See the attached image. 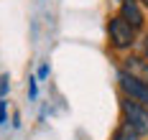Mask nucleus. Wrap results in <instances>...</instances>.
Here are the masks:
<instances>
[{"mask_svg":"<svg viewBox=\"0 0 148 140\" xmlns=\"http://www.w3.org/2000/svg\"><path fill=\"white\" fill-rule=\"evenodd\" d=\"M107 33H110V43L112 48H118V51H125V48H130L135 43V28L128 23V20H123V18H110V23H107Z\"/></svg>","mask_w":148,"mask_h":140,"instance_id":"f257e3e1","label":"nucleus"},{"mask_svg":"<svg viewBox=\"0 0 148 140\" xmlns=\"http://www.w3.org/2000/svg\"><path fill=\"white\" fill-rule=\"evenodd\" d=\"M123 115H125V122L138 135H148V107H143L130 97H123Z\"/></svg>","mask_w":148,"mask_h":140,"instance_id":"f03ea898","label":"nucleus"},{"mask_svg":"<svg viewBox=\"0 0 148 140\" xmlns=\"http://www.w3.org/2000/svg\"><path fill=\"white\" fill-rule=\"evenodd\" d=\"M118 82H120V89L125 92V97H130L135 102H140L143 107H148V84H143L140 79H135L133 74H128L125 69L118 71Z\"/></svg>","mask_w":148,"mask_h":140,"instance_id":"7ed1b4c3","label":"nucleus"},{"mask_svg":"<svg viewBox=\"0 0 148 140\" xmlns=\"http://www.w3.org/2000/svg\"><path fill=\"white\" fill-rule=\"evenodd\" d=\"M120 18L128 20L135 31L143 28V23H146V20H143V10H140V5H138V0H123V5H120Z\"/></svg>","mask_w":148,"mask_h":140,"instance_id":"20e7f679","label":"nucleus"},{"mask_svg":"<svg viewBox=\"0 0 148 140\" xmlns=\"http://www.w3.org/2000/svg\"><path fill=\"white\" fill-rule=\"evenodd\" d=\"M125 71H128V74H133L135 79H140L143 84H148V59L128 56V59H125Z\"/></svg>","mask_w":148,"mask_h":140,"instance_id":"39448f33","label":"nucleus"},{"mask_svg":"<svg viewBox=\"0 0 148 140\" xmlns=\"http://www.w3.org/2000/svg\"><path fill=\"white\" fill-rule=\"evenodd\" d=\"M112 140H140V135H138V133H135V130H133L128 122H123L118 130H115Z\"/></svg>","mask_w":148,"mask_h":140,"instance_id":"423d86ee","label":"nucleus"},{"mask_svg":"<svg viewBox=\"0 0 148 140\" xmlns=\"http://www.w3.org/2000/svg\"><path fill=\"white\" fill-rule=\"evenodd\" d=\"M8 120V102H5V97H0V125H5Z\"/></svg>","mask_w":148,"mask_h":140,"instance_id":"0eeeda50","label":"nucleus"},{"mask_svg":"<svg viewBox=\"0 0 148 140\" xmlns=\"http://www.w3.org/2000/svg\"><path fill=\"white\" fill-rule=\"evenodd\" d=\"M8 92H10V79L3 74V77H0V97H5Z\"/></svg>","mask_w":148,"mask_h":140,"instance_id":"6e6552de","label":"nucleus"},{"mask_svg":"<svg viewBox=\"0 0 148 140\" xmlns=\"http://www.w3.org/2000/svg\"><path fill=\"white\" fill-rule=\"evenodd\" d=\"M36 94H38V87H36V77L28 79V97L31 99H36Z\"/></svg>","mask_w":148,"mask_h":140,"instance_id":"1a4fd4ad","label":"nucleus"},{"mask_svg":"<svg viewBox=\"0 0 148 140\" xmlns=\"http://www.w3.org/2000/svg\"><path fill=\"white\" fill-rule=\"evenodd\" d=\"M49 71H51V69H49V64H44V66L38 69V79H46V77H49Z\"/></svg>","mask_w":148,"mask_h":140,"instance_id":"9d476101","label":"nucleus"},{"mask_svg":"<svg viewBox=\"0 0 148 140\" xmlns=\"http://www.w3.org/2000/svg\"><path fill=\"white\" fill-rule=\"evenodd\" d=\"M143 54H146V59H148V36L143 38Z\"/></svg>","mask_w":148,"mask_h":140,"instance_id":"9b49d317","label":"nucleus"},{"mask_svg":"<svg viewBox=\"0 0 148 140\" xmlns=\"http://www.w3.org/2000/svg\"><path fill=\"white\" fill-rule=\"evenodd\" d=\"M138 3H143V5H146V8H148V0H138Z\"/></svg>","mask_w":148,"mask_h":140,"instance_id":"f8f14e48","label":"nucleus"}]
</instances>
